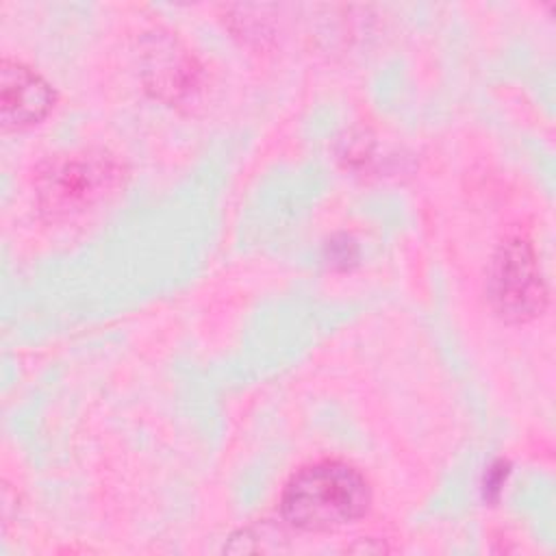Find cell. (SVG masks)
Wrapping results in <instances>:
<instances>
[{"label":"cell","mask_w":556,"mask_h":556,"mask_svg":"<svg viewBox=\"0 0 556 556\" xmlns=\"http://www.w3.org/2000/svg\"><path fill=\"white\" fill-rule=\"evenodd\" d=\"M371 504L365 476L343 460H319L291 476L280 495L287 523L306 532H328L354 523Z\"/></svg>","instance_id":"obj_1"},{"label":"cell","mask_w":556,"mask_h":556,"mask_svg":"<svg viewBox=\"0 0 556 556\" xmlns=\"http://www.w3.org/2000/svg\"><path fill=\"white\" fill-rule=\"evenodd\" d=\"M124 165L106 150H78L48 159L35 176L43 217L70 222L96 211L124 185Z\"/></svg>","instance_id":"obj_2"},{"label":"cell","mask_w":556,"mask_h":556,"mask_svg":"<svg viewBox=\"0 0 556 556\" xmlns=\"http://www.w3.org/2000/svg\"><path fill=\"white\" fill-rule=\"evenodd\" d=\"M486 298L493 313L508 324H523L543 313L547 287L536 252L523 235L506 237L489 265Z\"/></svg>","instance_id":"obj_3"},{"label":"cell","mask_w":556,"mask_h":556,"mask_svg":"<svg viewBox=\"0 0 556 556\" xmlns=\"http://www.w3.org/2000/svg\"><path fill=\"white\" fill-rule=\"evenodd\" d=\"M54 106L52 87L28 65L2 59L0 65V119L4 130L39 124Z\"/></svg>","instance_id":"obj_4"},{"label":"cell","mask_w":556,"mask_h":556,"mask_svg":"<svg viewBox=\"0 0 556 556\" xmlns=\"http://www.w3.org/2000/svg\"><path fill=\"white\" fill-rule=\"evenodd\" d=\"M146 83L163 100L178 102L198 89L195 59L172 39H154L146 50Z\"/></svg>","instance_id":"obj_5"}]
</instances>
